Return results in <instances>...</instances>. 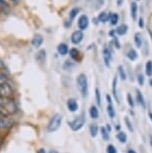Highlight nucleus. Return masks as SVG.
<instances>
[{
    "label": "nucleus",
    "instance_id": "obj_15",
    "mask_svg": "<svg viewBox=\"0 0 152 153\" xmlns=\"http://www.w3.org/2000/svg\"><path fill=\"white\" fill-rule=\"evenodd\" d=\"M57 51H58V53L60 54V55L64 56L68 53L69 48H68V45L65 44V43H60V44L58 45V47H57Z\"/></svg>",
    "mask_w": 152,
    "mask_h": 153
},
{
    "label": "nucleus",
    "instance_id": "obj_23",
    "mask_svg": "<svg viewBox=\"0 0 152 153\" xmlns=\"http://www.w3.org/2000/svg\"><path fill=\"white\" fill-rule=\"evenodd\" d=\"M69 55L70 57L72 58L73 60H78L79 59V56H80V52H79V50L78 49H76V48H72V49H70V51H69Z\"/></svg>",
    "mask_w": 152,
    "mask_h": 153
},
{
    "label": "nucleus",
    "instance_id": "obj_19",
    "mask_svg": "<svg viewBox=\"0 0 152 153\" xmlns=\"http://www.w3.org/2000/svg\"><path fill=\"white\" fill-rule=\"evenodd\" d=\"M126 57H127L130 61H134V60H136L138 58V53H137V51L134 50V49H129V51L126 53Z\"/></svg>",
    "mask_w": 152,
    "mask_h": 153
},
{
    "label": "nucleus",
    "instance_id": "obj_35",
    "mask_svg": "<svg viewBox=\"0 0 152 153\" xmlns=\"http://www.w3.org/2000/svg\"><path fill=\"white\" fill-rule=\"evenodd\" d=\"M5 101H6V98H1L0 97V108L2 107L5 104Z\"/></svg>",
    "mask_w": 152,
    "mask_h": 153
},
{
    "label": "nucleus",
    "instance_id": "obj_46",
    "mask_svg": "<svg viewBox=\"0 0 152 153\" xmlns=\"http://www.w3.org/2000/svg\"><path fill=\"white\" fill-rule=\"evenodd\" d=\"M12 1L14 2V3H16V2H18V0H12Z\"/></svg>",
    "mask_w": 152,
    "mask_h": 153
},
{
    "label": "nucleus",
    "instance_id": "obj_41",
    "mask_svg": "<svg viewBox=\"0 0 152 153\" xmlns=\"http://www.w3.org/2000/svg\"><path fill=\"white\" fill-rule=\"evenodd\" d=\"M149 143H150V146H151V148H152V135L149 136Z\"/></svg>",
    "mask_w": 152,
    "mask_h": 153
},
{
    "label": "nucleus",
    "instance_id": "obj_45",
    "mask_svg": "<svg viewBox=\"0 0 152 153\" xmlns=\"http://www.w3.org/2000/svg\"><path fill=\"white\" fill-rule=\"evenodd\" d=\"M149 84H150V86H151V87H152V79H150V80H149Z\"/></svg>",
    "mask_w": 152,
    "mask_h": 153
},
{
    "label": "nucleus",
    "instance_id": "obj_18",
    "mask_svg": "<svg viewBox=\"0 0 152 153\" xmlns=\"http://www.w3.org/2000/svg\"><path fill=\"white\" fill-rule=\"evenodd\" d=\"M36 60L40 63H44L45 60H46V51L45 50H39L36 54Z\"/></svg>",
    "mask_w": 152,
    "mask_h": 153
},
{
    "label": "nucleus",
    "instance_id": "obj_16",
    "mask_svg": "<svg viewBox=\"0 0 152 153\" xmlns=\"http://www.w3.org/2000/svg\"><path fill=\"white\" fill-rule=\"evenodd\" d=\"M134 43H135V46L137 48H141L142 47L143 37H142V34L140 32H137V33H135V35H134Z\"/></svg>",
    "mask_w": 152,
    "mask_h": 153
},
{
    "label": "nucleus",
    "instance_id": "obj_11",
    "mask_svg": "<svg viewBox=\"0 0 152 153\" xmlns=\"http://www.w3.org/2000/svg\"><path fill=\"white\" fill-rule=\"evenodd\" d=\"M117 83H118V76L115 75V76H114V78H113V80H112V93H113L114 98H115L116 102L120 103V99H119L118 93H117Z\"/></svg>",
    "mask_w": 152,
    "mask_h": 153
},
{
    "label": "nucleus",
    "instance_id": "obj_39",
    "mask_svg": "<svg viewBox=\"0 0 152 153\" xmlns=\"http://www.w3.org/2000/svg\"><path fill=\"white\" fill-rule=\"evenodd\" d=\"M37 153H46V151H45V149L43 148H40L38 151H37Z\"/></svg>",
    "mask_w": 152,
    "mask_h": 153
},
{
    "label": "nucleus",
    "instance_id": "obj_33",
    "mask_svg": "<svg viewBox=\"0 0 152 153\" xmlns=\"http://www.w3.org/2000/svg\"><path fill=\"white\" fill-rule=\"evenodd\" d=\"M79 12V9L78 8H73L72 10L70 11V13H69V17H70V20H73L74 18L76 17V15L78 14Z\"/></svg>",
    "mask_w": 152,
    "mask_h": 153
},
{
    "label": "nucleus",
    "instance_id": "obj_27",
    "mask_svg": "<svg viewBox=\"0 0 152 153\" xmlns=\"http://www.w3.org/2000/svg\"><path fill=\"white\" fill-rule=\"evenodd\" d=\"M118 74H119V77L122 80H126V79H127V74H126L125 68L123 67L122 65L118 66Z\"/></svg>",
    "mask_w": 152,
    "mask_h": 153
},
{
    "label": "nucleus",
    "instance_id": "obj_25",
    "mask_svg": "<svg viewBox=\"0 0 152 153\" xmlns=\"http://www.w3.org/2000/svg\"><path fill=\"white\" fill-rule=\"evenodd\" d=\"M145 74L147 75L148 77L152 76V61L151 60H148V61L145 63Z\"/></svg>",
    "mask_w": 152,
    "mask_h": 153
},
{
    "label": "nucleus",
    "instance_id": "obj_42",
    "mask_svg": "<svg viewBox=\"0 0 152 153\" xmlns=\"http://www.w3.org/2000/svg\"><path fill=\"white\" fill-rule=\"evenodd\" d=\"M149 32V35H150V38H151V41H152V31L151 30H148Z\"/></svg>",
    "mask_w": 152,
    "mask_h": 153
},
{
    "label": "nucleus",
    "instance_id": "obj_8",
    "mask_svg": "<svg viewBox=\"0 0 152 153\" xmlns=\"http://www.w3.org/2000/svg\"><path fill=\"white\" fill-rule=\"evenodd\" d=\"M83 37H84V34L81 30H76L74 31L72 33V35H71V42L73 43V44H79L80 42L83 40Z\"/></svg>",
    "mask_w": 152,
    "mask_h": 153
},
{
    "label": "nucleus",
    "instance_id": "obj_13",
    "mask_svg": "<svg viewBox=\"0 0 152 153\" xmlns=\"http://www.w3.org/2000/svg\"><path fill=\"white\" fill-rule=\"evenodd\" d=\"M89 116H90L91 119H94V120L98 119V117H99V110H98V108H97L95 105H91L90 106V108H89Z\"/></svg>",
    "mask_w": 152,
    "mask_h": 153
},
{
    "label": "nucleus",
    "instance_id": "obj_10",
    "mask_svg": "<svg viewBox=\"0 0 152 153\" xmlns=\"http://www.w3.org/2000/svg\"><path fill=\"white\" fill-rule=\"evenodd\" d=\"M66 106H67L68 110H69L70 112H76L79 108L78 103H77L76 99H74V98H69V99L67 100Z\"/></svg>",
    "mask_w": 152,
    "mask_h": 153
},
{
    "label": "nucleus",
    "instance_id": "obj_28",
    "mask_svg": "<svg viewBox=\"0 0 152 153\" xmlns=\"http://www.w3.org/2000/svg\"><path fill=\"white\" fill-rule=\"evenodd\" d=\"M109 21L111 23V25H116L119 21V15L117 13H111Z\"/></svg>",
    "mask_w": 152,
    "mask_h": 153
},
{
    "label": "nucleus",
    "instance_id": "obj_7",
    "mask_svg": "<svg viewBox=\"0 0 152 153\" xmlns=\"http://www.w3.org/2000/svg\"><path fill=\"white\" fill-rule=\"evenodd\" d=\"M77 25H78L79 29L80 30H85L86 28L88 27V25H89V19H88L87 15H85V14H83L78 18V22H77Z\"/></svg>",
    "mask_w": 152,
    "mask_h": 153
},
{
    "label": "nucleus",
    "instance_id": "obj_12",
    "mask_svg": "<svg viewBox=\"0 0 152 153\" xmlns=\"http://www.w3.org/2000/svg\"><path fill=\"white\" fill-rule=\"evenodd\" d=\"M43 41H44V39H43L42 35H40V34H36V35H34L32 40H31V44H32L35 48H39L40 46L42 45Z\"/></svg>",
    "mask_w": 152,
    "mask_h": 153
},
{
    "label": "nucleus",
    "instance_id": "obj_29",
    "mask_svg": "<svg viewBox=\"0 0 152 153\" xmlns=\"http://www.w3.org/2000/svg\"><path fill=\"white\" fill-rule=\"evenodd\" d=\"M126 99H127V103L128 105L130 106L131 108H134L135 107V101H134L132 95H131L130 93H127V95H126Z\"/></svg>",
    "mask_w": 152,
    "mask_h": 153
},
{
    "label": "nucleus",
    "instance_id": "obj_3",
    "mask_svg": "<svg viewBox=\"0 0 152 153\" xmlns=\"http://www.w3.org/2000/svg\"><path fill=\"white\" fill-rule=\"evenodd\" d=\"M85 114L82 113L80 114L79 116H77L76 118H74L73 120H71L68 122V125L71 128V130L73 131H79L80 129L84 126L85 124Z\"/></svg>",
    "mask_w": 152,
    "mask_h": 153
},
{
    "label": "nucleus",
    "instance_id": "obj_22",
    "mask_svg": "<svg viewBox=\"0 0 152 153\" xmlns=\"http://www.w3.org/2000/svg\"><path fill=\"white\" fill-rule=\"evenodd\" d=\"M124 123H125V125H126V128L128 129V131L129 132H134V127H133V123H132V121L130 120V118H129L128 116H125L124 117Z\"/></svg>",
    "mask_w": 152,
    "mask_h": 153
},
{
    "label": "nucleus",
    "instance_id": "obj_37",
    "mask_svg": "<svg viewBox=\"0 0 152 153\" xmlns=\"http://www.w3.org/2000/svg\"><path fill=\"white\" fill-rule=\"evenodd\" d=\"M105 128L107 129V131L110 133V132H111V126H110V124H106V127H105Z\"/></svg>",
    "mask_w": 152,
    "mask_h": 153
},
{
    "label": "nucleus",
    "instance_id": "obj_4",
    "mask_svg": "<svg viewBox=\"0 0 152 153\" xmlns=\"http://www.w3.org/2000/svg\"><path fill=\"white\" fill-rule=\"evenodd\" d=\"M102 55H103V59H104V63L107 67L110 66V62L111 59H112V55H113V51L112 49H110L109 46H104L102 50Z\"/></svg>",
    "mask_w": 152,
    "mask_h": 153
},
{
    "label": "nucleus",
    "instance_id": "obj_32",
    "mask_svg": "<svg viewBox=\"0 0 152 153\" xmlns=\"http://www.w3.org/2000/svg\"><path fill=\"white\" fill-rule=\"evenodd\" d=\"M137 82H138V84L140 86H143L144 85V82H145V78H144V75L139 73L137 75Z\"/></svg>",
    "mask_w": 152,
    "mask_h": 153
},
{
    "label": "nucleus",
    "instance_id": "obj_36",
    "mask_svg": "<svg viewBox=\"0 0 152 153\" xmlns=\"http://www.w3.org/2000/svg\"><path fill=\"white\" fill-rule=\"evenodd\" d=\"M138 25H139V27H141V28L144 27V21H143V19H142V18H140V19H139Z\"/></svg>",
    "mask_w": 152,
    "mask_h": 153
},
{
    "label": "nucleus",
    "instance_id": "obj_2",
    "mask_svg": "<svg viewBox=\"0 0 152 153\" xmlns=\"http://www.w3.org/2000/svg\"><path fill=\"white\" fill-rule=\"evenodd\" d=\"M62 120H63L62 114H60V113L54 114L52 116V118L50 119L48 125H47V131L48 132H55V131H57L60 128V126H61Z\"/></svg>",
    "mask_w": 152,
    "mask_h": 153
},
{
    "label": "nucleus",
    "instance_id": "obj_44",
    "mask_svg": "<svg viewBox=\"0 0 152 153\" xmlns=\"http://www.w3.org/2000/svg\"><path fill=\"white\" fill-rule=\"evenodd\" d=\"M49 153H58V152H57L56 150H50Z\"/></svg>",
    "mask_w": 152,
    "mask_h": 153
},
{
    "label": "nucleus",
    "instance_id": "obj_21",
    "mask_svg": "<svg viewBox=\"0 0 152 153\" xmlns=\"http://www.w3.org/2000/svg\"><path fill=\"white\" fill-rule=\"evenodd\" d=\"M116 138L120 143L124 144V143H126V141H127V134L123 131H119L116 135Z\"/></svg>",
    "mask_w": 152,
    "mask_h": 153
},
{
    "label": "nucleus",
    "instance_id": "obj_20",
    "mask_svg": "<svg viewBox=\"0 0 152 153\" xmlns=\"http://www.w3.org/2000/svg\"><path fill=\"white\" fill-rule=\"evenodd\" d=\"M115 31H116V33L118 34V35L123 36V35H125V34L127 33L128 26L126 24H121L120 26L117 27V29H115Z\"/></svg>",
    "mask_w": 152,
    "mask_h": 153
},
{
    "label": "nucleus",
    "instance_id": "obj_26",
    "mask_svg": "<svg viewBox=\"0 0 152 153\" xmlns=\"http://www.w3.org/2000/svg\"><path fill=\"white\" fill-rule=\"evenodd\" d=\"M100 134H101V136H102V139L104 140V141H108L109 140V138H110V133L107 131V129L105 128V127H101L100 128Z\"/></svg>",
    "mask_w": 152,
    "mask_h": 153
},
{
    "label": "nucleus",
    "instance_id": "obj_1",
    "mask_svg": "<svg viewBox=\"0 0 152 153\" xmlns=\"http://www.w3.org/2000/svg\"><path fill=\"white\" fill-rule=\"evenodd\" d=\"M77 87L82 97L86 98L88 96V79L84 73H81L77 76L76 79Z\"/></svg>",
    "mask_w": 152,
    "mask_h": 153
},
{
    "label": "nucleus",
    "instance_id": "obj_9",
    "mask_svg": "<svg viewBox=\"0 0 152 153\" xmlns=\"http://www.w3.org/2000/svg\"><path fill=\"white\" fill-rule=\"evenodd\" d=\"M136 101L142 109H146V100L144 95L142 94V92L139 89H136Z\"/></svg>",
    "mask_w": 152,
    "mask_h": 153
},
{
    "label": "nucleus",
    "instance_id": "obj_30",
    "mask_svg": "<svg viewBox=\"0 0 152 153\" xmlns=\"http://www.w3.org/2000/svg\"><path fill=\"white\" fill-rule=\"evenodd\" d=\"M95 100L98 106H101V93L99 88H95Z\"/></svg>",
    "mask_w": 152,
    "mask_h": 153
},
{
    "label": "nucleus",
    "instance_id": "obj_43",
    "mask_svg": "<svg viewBox=\"0 0 152 153\" xmlns=\"http://www.w3.org/2000/svg\"><path fill=\"white\" fill-rule=\"evenodd\" d=\"M122 1H123V0H118V1H117V3H118V5H121L122 4Z\"/></svg>",
    "mask_w": 152,
    "mask_h": 153
},
{
    "label": "nucleus",
    "instance_id": "obj_5",
    "mask_svg": "<svg viewBox=\"0 0 152 153\" xmlns=\"http://www.w3.org/2000/svg\"><path fill=\"white\" fill-rule=\"evenodd\" d=\"M12 94H13V90L8 83L0 85V97L1 98H6V99H8V98L11 97Z\"/></svg>",
    "mask_w": 152,
    "mask_h": 153
},
{
    "label": "nucleus",
    "instance_id": "obj_14",
    "mask_svg": "<svg viewBox=\"0 0 152 153\" xmlns=\"http://www.w3.org/2000/svg\"><path fill=\"white\" fill-rule=\"evenodd\" d=\"M130 15L132 17L133 20H136L137 19V14H138V6H137V3L136 2H132L130 4Z\"/></svg>",
    "mask_w": 152,
    "mask_h": 153
},
{
    "label": "nucleus",
    "instance_id": "obj_24",
    "mask_svg": "<svg viewBox=\"0 0 152 153\" xmlns=\"http://www.w3.org/2000/svg\"><path fill=\"white\" fill-rule=\"evenodd\" d=\"M110 14L111 13H107V12H101L98 15V20L100 22L104 23V22H107L108 20L110 18Z\"/></svg>",
    "mask_w": 152,
    "mask_h": 153
},
{
    "label": "nucleus",
    "instance_id": "obj_38",
    "mask_svg": "<svg viewBox=\"0 0 152 153\" xmlns=\"http://www.w3.org/2000/svg\"><path fill=\"white\" fill-rule=\"evenodd\" d=\"M148 118L152 123V111H148Z\"/></svg>",
    "mask_w": 152,
    "mask_h": 153
},
{
    "label": "nucleus",
    "instance_id": "obj_17",
    "mask_svg": "<svg viewBox=\"0 0 152 153\" xmlns=\"http://www.w3.org/2000/svg\"><path fill=\"white\" fill-rule=\"evenodd\" d=\"M89 132L91 137H96L99 132V127L96 123H91L89 125Z\"/></svg>",
    "mask_w": 152,
    "mask_h": 153
},
{
    "label": "nucleus",
    "instance_id": "obj_6",
    "mask_svg": "<svg viewBox=\"0 0 152 153\" xmlns=\"http://www.w3.org/2000/svg\"><path fill=\"white\" fill-rule=\"evenodd\" d=\"M106 101H107V107H106V111H107V114L111 119H113L116 115L115 109H114L113 103H112V98L109 94H106Z\"/></svg>",
    "mask_w": 152,
    "mask_h": 153
},
{
    "label": "nucleus",
    "instance_id": "obj_40",
    "mask_svg": "<svg viewBox=\"0 0 152 153\" xmlns=\"http://www.w3.org/2000/svg\"><path fill=\"white\" fill-rule=\"evenodd\" d=\"M127 153H137V152L134 149H129L128 151H127Z\"/></svg>",
    "mask_w": 152,
    "mask_h": 153
},
{
    "label": "nucleus",
    "instance_id": "obj_31",
    "mask_svg": "<svg viewBox=\"0 0 152 153\" xmlns=\"http://www.w3.org/2000/svg\"><path fill=\"white\" fill-rule=\"evenodd\" d=\"M106 153H117L116 147L113 144H108L107 147H106Z\"/></svg>",
    "mask_w": 152,
    "mask_h": 153
},
{
    "label": "nucleus",
    "instance_id": "obj_34",
    "mask_svg": "<svg viewBox=\"0 0 152 153\" xmlns=\"http://www.w3.org/2000/svg\"><path fill=\"white\" fill-rule=\"evenodd\" d=\"M114 44H115L114 46H115L117 49H120V47H121V46H120V43L118 41V39H117V37H114Z\"/></svg>",
    "mask_w": 152,
    "mask_h": 153
}]
</instances>
